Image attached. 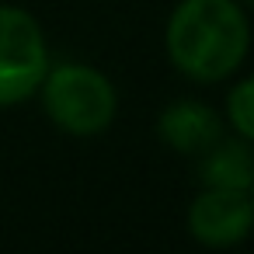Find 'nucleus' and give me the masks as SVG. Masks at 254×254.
Wrapping results in <instances>:
<instances>
[{
  "instance_id": "7",
  "label": "nucleus",
  "mask_w": 254,
  "mask_h": 254,
  "mask_svg": "<svg viewBox=\"0 0 254 254\" xmlns=\"http://www.w3.org/2000/svg\"><path fill=\"white\" fill-rule=\"evenodd\" d=\"M226 115H230V126L240 132V139L254 143V77L240 80L230 98H226Z\"/></svg>"
},
{
  "instance_id": "3",
  "label": "nucleus",
  "mask_w": 254,
  "mask_h": 254,
  "mask_svg": "<svg viewBox=\"0 0 254 254\" xmlns=\"http://www.w3.org/2000/svg\"><path fill=\"white\" fill-rule=\"evenodd\" d=\"M49 70L39 21L21 7H0V108L32 98Z\"/></svg>"
},
{
  "instance_id": "1",
  "label": "nucleus",
  "mask_w": 254,
  "mask_h": 254,
  "mask_svg": "<svg viewBox=\"0 0 254 254\" xmlns=\"http://www.w3.org/2000/svg\"><path fill=\"white\" fill-rule=\"evenodd\" d=\"M171 63L202 84L226 80L247 56L251 28L237 0H181L167 21Z\"/></svg>"
},
{
  "instance_id": "4",
  "label": "nucleus",
  "mask_w": 254,
  "mask_h": 254,
  "mask_svg": "<svg viewBox=\"0 0 254 254\" xmlns=\"http://www.w3.org/2000/svg\"><path fill=\"white\" fill-rule=\"evenodd\" d=\"M254 226V202L247 188H212L191 202L188 209V230L205 247H233L240 244Z\"/></svg>"
},
{
  "instance_id": "2",
  "label": "nucleus",
  "mask_w": 254,
  "mask_h": 254,
  "mask_svg": "<svg viewBox=\"0 0 254 254\" xmlns=\"http://www.w3.org/2000/svg\"><path fill=\"white\" fill-rule=\"evenodd\" d=\"M42 105L46 115L70 136H94L115 119V87L105 73L84 63L49 66L42 77Z\"/></svg>"
},
{
  "instance_id": "9",
  "label": "nucleus",
  "mask_w": 254,
  "mask_h": 254,
  "mask_svg": "<svg viewBox=\"0 0 254 254\" xmlns=\"http://www.w3.org/2000/svg\"><path fill=\"white\" fill-rule=\"evenodd\" d=\"M247 4H251V7H254V0H247Z\"/></svg>"
},
{
  "instance_id": "5",
  "label": "nucleus",
  "mask_w": 254,
  "mask_h": 254,
  "mask_svg": "<svg viewBox=\"0 0 254 254\" xmlns=\"http://www.w3.org/2000/svg\"><path fill=\"white\" fill-rule=\"evenodd\" d=\"M157 132L178 153H205L223 136V126H219V115L209 105H202V101H174V105L164 108V115L157 122Z\"/></svg>"
},
{
  "instance_id": "8",
  "label": "nucleus",
  "mask_w": 254,
  "mask_h": 254,
  "mask_svg": "<svg viewBox=\"0 0 254 254\" xmlns=\"http://www.w3.org/2000/svg\"><path fill=\"white\" fill-rule=\"evenodd\" d=\"M247 191H251V202H254V178H251V185H247Z\"/></svg>"
},
{
  "instance_id": "6",
  "label": "nucleus",
  "mask_w": 254,
  "mask_h": 254,
  "mask_svg": "<svg viewBox=\"0 0 254 254\" xmlns=\"http://www.w3.org/2000/svg\"><path fill=\"white\" fill-rule=\"evenodd\" d=\"M205 164H202V181L212 188H247L254 178V157L247 150V143H212L205 150Z\"/></svg>"
}]
</instances>
